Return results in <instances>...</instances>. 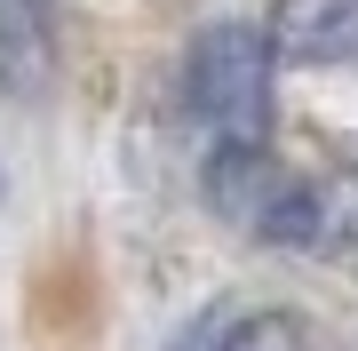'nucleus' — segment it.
<instances>
[{"label":"nucleus","mask_w":358,"mask_h":351,"mask_svg":"<svg viewBox=\"0 0 358 351\" xmlns=\"http://www.w3.org/2000/svg\"><path fill=\"white\" fill-rule=\"evenodd\" d=\"M263 40L287 64H334L358 48V0H279Z\"/></svg>","instance_id":"nucleus-4"},{"label":"nucleus","mask_w":358,"mask_h":351,"mask_svg":"<svg viewBox=\"0 0 358 351\" xmlns=\"http://www.w3.org/2000/svg\"><path fill=\"white\" fill-rule=\"evenodd\" d=\"M294 192H303V176H294L279 152H263V144H215V152H207V208H215L231 232H247V240L287 247Z\"/></svg>","instance_id":"nucleus-2"},{"label":"nucleus","mask_w":358,"mask_h":351,"mask_svg":"<svg viewBox=\"0 0 358 351\" xmlns=\"http://www.w3.org/2000/svg\"><path fill=\"white\" fill-rule=\"evenodd\" d=\"M56 80V0H0V88L48 96Z\"/></svg>","instance_id":"nucleus-5"},{"label":"nucleus","mask_w":358,"mask_h":351,"mask_svg":"<svg viewBox=\"0 0 358 351\" xmlns=\"http://www.w3.org/2000/svg\"><path fill=\"white\" fill-rule=\"evenodd\" d=\"M287 247L303 256H327L358 272V168H327V176H303L294 192V223H287Z\"/></svg>","instance_id":"nucleus-3"},{"label":"nucleus","mask_w":358,"mask_h":351,"mask_svg":"<svg viewBox=\"0 0 358 351\" xmlns=\"http://www.w3.org/2000/svg\"><path fill=\"white\" fill-rule=\"evenodd\" d=\"M192 351H310V336H303V319H287V312H255V319L207 327Z\"/></svg>","instance_id":"nucleus-6"},{"label":"nucleus","mask_w":358,"mask_h":351,"mask_svg":"<svg viewBox=\"0 0 358 351\" xmlns=\"http://www.w3.org/2000/svg\"><path fill=\"white\" fill-rule=\"evenodd\" d=\"M183 104L215 144H263L271 128V40L247 25L199 32L192 64H183Z\"/></svg>","instance_id":"nucleus-1"}]
</instances>
